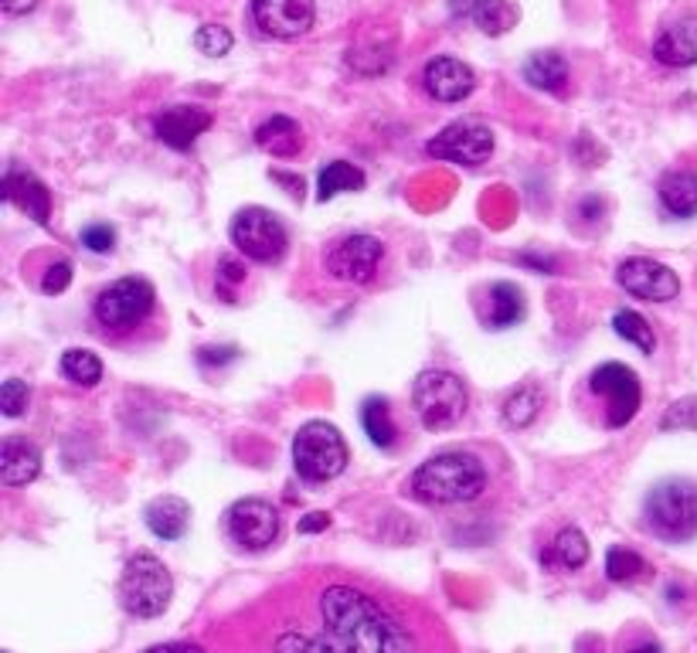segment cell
Segmentation results:
<instances>
[{"instance_id": "obj_39", "label": "cell", "mask_w": 697, "mask_h": 653, "mask_svg": "<svg viewBox=\"0 0 697 653\" xmlns=\"http://www.w3.org/2000/svg\"><path fill=\"white\" fill-rule=\"evenodd\" d=\"M147 653H211L198 643H164V646H150Z\"/></svg>"}, {"instance_id": "obj_17", "label": "cell", "mask_w": 697, "mask_h": 653, "mask_svg": "<svg viewBox=\"0 0 697 653\" xmlns=\"http://www.w3.org/2000/svg\"><path fill=\"white\" fill-rule=\"evenodd\" d=\"M4 198L14 208H21L28 218H34L38 225H48V218H51V194H48V188L34 174H28L21 168H11L4 174Z\"/></svg>"}, {"instance_id": "obj_21", "label": "cell", "mask_w": 697, "mask_h": 653, "mask_svg": "<svg viewBox=\"0 0 697 653\" xmlns=\"http://www.w3.org/2000/svg\"><path fill=\"white\" fill-rule=\"evenodd\" d=\"M660 204L674 218L697 214V174L694 171H670L660 181Z\"/></svg>"}, {"instance_id": "obj_6", "label": "cell", "mask_w": 697, "mask_h": 653, "mask_svg": "<svg viewBox=\"0 0 697 653\" xmlns=\"http://www.w3.org/2000/svg\"><path fill=\"white\" fill-rule=\"evenodd\" d=\"M296 473L310 483H327L347 466V443L331 422H306L293 440Z\"/></svg>"}, {"instance_id": "obj_30", "label": "cell", "mask_w": 697, "mask_h": 653, "mask_svg": "<svg viewBox=\"0 0 697 653\" xmlns=\"http://www.w3.org/2000/svg\"><path fill=\"white\" fill-rule=\"evenodd\" d=\"M538 412H542V392L534 389V385L517 389V392L504 402V419H507V425H514V429L531 425L534 419H538Z\"/></svg>"}, {"instance_id": "obj_8", "label": "cell", "mask_w": 697, "mask_h": 653, "mask_svg": "<svg viewBox=\"0 0 697 653\" xmlns=\"http://www.w3.org/2000/svg\"><path fill=\"white\" fill-rule=\"evenodd\" d=\"M588 392L596 399H603V422L609 429H623L626 422H633V415L639 412V402H643V392H639V381L636 374L626 368V364H603L588 374Z\"/></svg>"}, {"instance_id": "obj_24", "label": "cell", "mask_w": 697, "mask_h": 653, "mask_svg": "<svg viewBox=\"0 0 697 653\" xmlns=\"http://www.w3.org/2000/svg\"><path fill=\"white\" fill-rule=\"evenodd\" d=\"M588 562V541L578 528H565L558 531V538L552 541V549L545 555V565H555V569H565V572H575Z\"/></svg>"}, {"instance_id": "obj_37", "label": "cell", "mask_w": 697, "mask_h": 653, "mask_svg": "<svg viewBox=\"0 0 697 653\" xmlns=\"http://www.w3.org/2000/svg\"><path fill=\"white\" fill-rule=\"evenodd\" d=\"M219 283H229V287L245 283V265H242L239 259L222 255V259H219Z\"/></svg>"}, {"instance_id": "obj_26", "label": "cell", "mask_w": 697, "mask_h": 653, "mask_svg": "<svg viewBox=\"0 0 697 653\" xmlns=\"http://www.w3.org/2000/svg\"><path fill=\"white\" fill-rule=\"evenodd\" d=\"M473 21H476V28L484 34L501 38V34H507L521 21V11H517L514 0H484V4L473 11Z\"/></svg>"}, {"instance_id": "obj_32", "label": "cell", "mask_w": 697, "mask_h": 653, "mask_svg": "<svg viewBox=\"0 0 697 653\" xmlns=\"http://www.w3.org/2000/svg\"><path fill=\"white\" fill-rule=\"evenodd\" d=\"M643 572H647V562H643L636 552H629V549H613L609 555H606V575L613 579V582H633V579H639Z\"/></svg>"}, {"instance_id": "obj_34", "label": "cell", "mask_w": 697, "mask_h": 653, "mask_svg": "<svg viewBox=\"0 0 697 653\" xmlns=\"http://www.w3.org/2000/svg\"><path fill=\"white\" fill-rule=\"evenodd\" d=\"M69 283H72V265H69L65 259H51L48 269H44V280H41L38 287H41V293L55 297V293H62Z\"/></svg>"}, {"instance_id": "obj_4", "label": "cell", "mask_w": 697, "mask_h": 653, "mask_svg": "<svg viewBox=\"0 0 697 653\" xmlns=\"http://www.w3.org/2000/svg\"><path fill=\"white\" fill-rule=\"evenodd\" d=\"M171 595H174V582L164 562L147 552L127 562L123 579H120V603L127 606V613L140 620H153L171 606Z\"/></svg>"}, {"instance_id": "obj_16", "label": "cell", "mask_w": 697, "mask_h": 653, "mask_svg": "<svg viewBox=\"0 0 697 653\" xmlns=\"http://www.w3.org/2000/svg\"><path fill=\"white\" fill-rule=\"evenodd\" d=\"M654 59L667 69L697 66V18H684L664 28L654 41Z\"/></svg>"}, {"instance_id": "obj_31", "label": "cell", "mask_w": 697, "mask_h": 653, "mask_svg": "<svg viewBox=\"0 0 697 653\" xmlns=\"http://www.w3.org/2000/svg\"><path fill=\"white\" fill-rule=\"evenodd\" d=\"M232 44H235V38L222 24H201L198 34H194V48L201 54H208V59H222V54L232 51Z\"/></svg>"}, {"instance_id": "obj_13", "label": "cell", "mask_w": 697, "mask_h": 653, "mask_svg": "<svg viewBox=\"0 0 697 653\" xmlns=\"http://www.w3.org/2000/svg\"><path fill=\"white\" fill-rule=\"evenodd\" d=\"M313 0H252V21L270 38H300L313 28Z\"/></svg>"}, {"instance_id": "obj_9", "label": "cell", "mask_w": 697, "mask_h": 653, "mask_svg": "<svg viewBox=\"0 0 697 653\" xmlns=\"http://www.w3.org/2000/svg\"><path fill=\"white\" fill-rule=\"evenodd\" d=\"M225 534L245 552H262L280 538V511L259 498L235 501L225 511Z\"/></svg>"}, {"instance_id": "obj_10", "label": "cell", "mask_w": 697, "mask_h": 653, "mask_svg": "<svg viewBox=\"0 0 697 653\" xmlns=\"http://www.w3.org/2000/svg\"><path fill=\"white\" fill-rule=\"evenodd\" d=\"M382 259H385L382 239L357 232V235H347V239H341V242L331 245V252H327V272H331L334 280H341V283L361 287V283H371L374 277H378Z\"/></svg>"}, {"instance_id": "obj_41", "label": "cell", "mask_w": 697, "mask_h": 653, "mask_svg": "<svg viewBox=\"0 0 697 653\" xmlns=\"http://www.w3.org/2000/svg\"><path fill=\"white\" fill-rule=\"evenodd\" d=\"M484 4V0H449V11L456 14V18H473V11Z\"/></svg>"}, {"instance_id": "obj_11", "label": "cell", "mask_w": 697, "mask_h": 653, "mask_svg": "<svg viewBox=\"0 0 697 653\" xmlns=\"http://www.w3.org/2000/svg\"><path fill=\"white\" fill-rule=\"evenodd\" d=\"M425 150H428V157H440V160H453V163H466V168H476V163L491 160V153H494V133L484 123L463 120V123L446 127L436 140H428Z\"/></svg>"}, {"instance_id": "obj_25", "label": "cell", "mask_w": 697, "mask_h": 653, "mask_svg": "<svg viewBox=\"0 0 697 653\" xmlns=\"http://www.w3.org/2000/svg\"><path fill=\"white\" fill-rule=\"evenodd\" d=\"M364 188V174L354 168L347 160H334L327 163L324 171H320V181H316V198L320 201H331L344 191H361Z\"/></svg>"}, {"instance_id": "obj_38", "label": "cell", "mask_w": 697, "mask_h": 653, "mask_svg": "<svg viewBox=\"0 0 697 653\" xmlns=\"http://www.w3.org/2000/svg\"><path fill=\"white\" fill-rule=\"evenodd\" d=\"M327 524H331V514L313 511V514H306V518L300 521V531H303V534H313V531H324Z\"/></svg>"}, {"instance_id": "obj_12", "label": "cell", "mask_w": 697, "mask_h": 653, "mask_svg": "<svg viewBox=\"0 0 697 653\" xmlns=\"http://www.w3.org/2000/svg\"><path fill=\"white\" fill-rule=\"evenodd\" d=\"M616 280L626 293L639 297V300H650V303H667L680 293V280L677 272L664 262H654V259H626L619 262L616 269Z\"/></svg>"}, {"instance_id": "obj_7", "label": "cell", "mask_w": 697, "mask_h": 653, "mask_svg": "<svg viewBox=\"0 0 697 653\" xmlns=\"http://www.w3.org/2000/svg\"><path fill=\"white\" fill-rule=\"evenodd\" d=\"M232 242L252 262H280L286 255V229L270 208H242L232 218Z\"/></svg>"}, {"instance_id": "obj_27", "label": "cell", "mask_w": 697, "mask_h": 653, "mask_svg": "<svg viewBox=\"0 0 697 653\" xmlns=\"http://www.w3.org/2000/svg\"><path fill=\"white\" fill-rule=\"evenodd\" d=\"M361 422H364V432L371 435L374 446H395V422H392V409L385 399H367L364 409H361Z\"/></svg>"}, {"instance_id": "obj_3", "label": "cell", "mask_w": 697, "mask_h": 653, "mask_svg": "<svg viewBox=\"0 0 697 653\" xmlns=\"http://www.w3.org/2000/svg\"><path fill=\"white\" fill-rule=\"evenodd\" d=\"M156 307V293L147 280L140 277H127L117 280L113 287H105L95 303H92V317L102 326L105 338H120V334H133L137 326H143L150 320Z\"/></svg>"}, {"instance_id": "obj_29", "label": "cell", "mask_w": 697, "mask_h": 653, "mask_svg": "<svg viewBox=\"0 0 697 653\" xmlns=\"http://www.w3.org/2000/svg\"><path fill=\"white\" fill-rule=\"evenodd\" d=\"M62 374L69 381H75V385L82 389H92L102 381V361L92 354V351H82V348H72L62 354Z\"/></svg>"}, {"instance_id": "obj_28", "label": "cell", "mask_w": 697, "mask_h": 653, "mask_svg": "<svg viewBox=\"0 0 697 653\" xmlns=\"http://www.w3.org/2000/svg\"><path fill=\"white\" fill-rule=\"evenodd\" d=\"M613 326H616V334L623 341H629L643 354H654L657 351V334H654V326L647 323V317H643V313H636V310H616Z\"/></svg>"}, {"instance_id": "obj_2", "label": "cell", "mask_w": 697, "mask_h": 653, "mask_svg": "<svg viewBox=\"0 0 697 653\" xmlns=\"http://www.w3.org/2000/svg\"><path fill=\"white\" fill-rule=\"evenodd\" d=\"M647 528L664 541H690L697 538V483L694 480H660L643 504Z\"/></svg>"}, {"instance_id": "obj_14", "label": "cell", "mask_w": 697, "mask_h": 653, "mask_svg": "<svg viewBox=\"0 0 697 653\" xmlns=\"http://www.w3.org/2000/svg\"><path fill=\"white\" fill-rule=\"evenodd\" d=\"M422 82H425V92L440 102H463L476 89L473 69L459 59H449V54H440V59L428 62L422 72Z\"/></svg>"}, {"instance_id": "obj_19", "label": "cell", "mask_w": 697, "mask_h": 653, "mask_svg": "<svg viewBox=\"0 0 697 653\" xmlns=\"http://www.w3.org/2000/svg\"><path fill=\"white\" fill-rule=\"evenodd\" d=\"M147 528L156 534V538H164V541H178L188 534V524H191V504L174 498V494H164V498H156L147 504Z\"/></svg>"}, {"instance_id": "obj_5", "label": "cell", "mask_w": 697, "mask_h": 653, "mask_svg": "<svg viewBox=\"0 0 697 653\" xmlns=\"http://www.w3.org/2000/svg\"><path fill=\"white\" fill-rule=\"evenodd\" d=\"M412 405H415L418 422L428 432H443V429H453L463 419V412L469 405V395H466V385H463L459 374H453V371H422L415 378V389H412Z\"/></svg>"}, {"instance_id": "obj_1", "label": "cell", "mask_w": 697, "mask_h": 653, "mask_svg": "<svg viewBox=\"0 0 697 653\" xmlns=\"http://www.w3.org/2000/svg\"><path fill=\"white\" fill-rule=\"evenodd\" d=\"M487 490V466L479 456L446 450L428 456L412 473V498L422 504H469Z\"/></svg>"}, {"instance_id": "obj_23", "label": "cell", "mask_w": 697, "mask_h": 653, "mask_svg": "<svg viewBox=\"0 0 697 653\" xmlns=\"http://www.w3.org/2000/svg\"><path fill=\"white\" fill-rule=\"evenodd\" d=\"M524 317V297L514 283H494L487 290V326H494V331H504V326L517 323Z\"/></svg>"}, {"instance_id": "obj_42", "label": "cell", "mask_w": 697, "mask_h": 653, "mask_svg": "<svg viewBox=\"0 0 697 653\" xmlns=\"http://www.w3.org/2000/svg\"><path fill=\"white\" fill-rule=\"evenodd\" d=\"M235 358V348H222V351H214V348H204L201 351V361L211 364V361H232Z\"/></svg>"}, {"instance_id": "obj_18", "label": "cell", "mask_w": 697, "mask_h": 653, "mask_svg": "<svg viewBox=\"0 0 697 653\" xmlns=\"http://www.w3.org/2000/svg\"><path fill=\"white\" fill-rule=\"evenodd\" d=\"M41 473V450L24 435H8L0 446V480L8 486H24Z\"/></svg>"}, {"instance_id": "obj_33", "label": "cell", "mask_w": 697, "mask_h": 653, "mask_svg": "<svg viewBox=\"0 0 697 653\" xmlns=\"http://www.w3.org/2000/svg\"><path fill=\"white\" fill-rule=\"evenodd\" d=\"M28 402H31V389L21 378H8L4 389H0V409H4V415H11V419L24 415Z\"/></svg>"}, {"instance_id": "obj_40", "label": "cell", "mask_w": 697, "mask_h": 653, "mask_svg": "<svg viewBox=\"0 0 697 653\" xmlns=\"http://www.w3.org/2000/svg\"><path fill=\"white\" fill-rule=\"evenodd\" d=\"M0 4H4V11L11 18H21V14H31L41 4V0H0Z\"/></svg>"}, {"instance_id": "obj_15", "label": "cell", "mask_w": 697, "mask_h": 653, "mask_svg": "<svg viewBox=\"0 0 697 653\" xmlns=\"http://www.w3.org/2000/svg\"><path fill=\"white\" fill-rule=\"evenodd\" d=\"M204 130H211V113H204L198 106H171L153 120L156 140L174 150H188Z\"/></svg>"}, {"instance_id": "obj_22", "label": "cell", "mask_w": 697, "mask_h": 653, "mask_svg": "<svg viewBox=\"0 0 697 653\" xmlns=\"http://www.w3.org/2000/svg\"><path fill=\"white\" fill-rule=\"evenodd\" d=\"M524 79L534 86V89H545V92H565L568 86V66L558 51H534L531 59L524 62Z\"/></svg>"}, {"instance_id": "obj_35", "label": "cell", "mask_w": 697, "mask_h": 653, "mask_svg": "<svg viewBox=\"0 0 697 653\" xmlns=\"http://www.w3.org/2000/svg\"><path fill=\"white\" fill-rule=\"evenodd\" d=\"M664 429H697V399L670 405V412L664 415Z\"/></svg>"}, {"instance_id": "obj_20", "label": "cell", "mask_w": 697, "mask_h": 653, "mask_svg": "<svg viewBox=\"0 0 697 653\" xmlns=\"http://www.w3.org/2000/svg\"><path fill=\"white\" fill-rule=\"evenodd\" d=\"M255 143L273 157H296L303 150V130L290 117H270L255 130Z\"/></svg>"}, {"instance_id": "obj_36", "label": "cell", "mask_w": 697, "mask_h": 653, "mask_svg": "<svg viewBox=\"0 0 697 653\" xmlns=\"http://www.w3.org/2000/svg\"><path fill=\"white\" fill-rule=\"evenodd\" d=\"M82 245H85L89 252H113L117 232H113L110 225H89V229L82 232Z\"/></svg>"}, {"instance_id": "obj_43", "label": "cell", "mask_w": 697, "mask_h": 653, "mask_svg": "<svg viewBox=\"0 0 697 653\" xmlns=\"http://www.w3.org/2000/svg\"><path fill=\"white\" fill-rule=\"evenodd\" d=\"M629 653H660V646H657V643H643V646H636V650H629Z\"/></svg>"}]
</instances>
